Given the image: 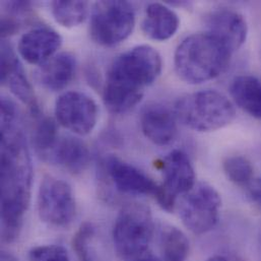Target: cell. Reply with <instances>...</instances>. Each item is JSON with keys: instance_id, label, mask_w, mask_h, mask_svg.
Wrapping results in <instances>:
<instances>
[{"instance_id": "10", "label": "cell", "mask_w": 261, "mask_h": 261, "mask_svg": "<svg viewBox=\"0 0 261 261\" xmlns=\"http://www.w3.org/2000/svg\"><path fill=\"white\" fill-rule=\"evenodd\" d=\"M55 116L62 127L84 136L94 130L99 118V108L87 94L71 91L62 94L57 99Z\"/></svg>"}, {"instance_id": "23", "label": "cell", "mask_w": 261, "mask_h": 261, "mask_svg": "<svg viewBox=\"0 0 261 261\" xmlns=\"http://www.w3.org/2000/svg\"><path fill=\"white\" fill-rule=\"evenodd\" d=\"M223 170L227 178L238 186L247 187L254 179L253 166L244 155H233L225 160Z\"/></svg>"}, {"instance_id": "14", "label": "cell", "mask_w": 261, "mask_h": 261, "mask_svg": "<svg viewBox=\"0 0 261 261\" xmlns=\"http://www.w3.org/2000/svg\"><path fill=\"white\" fill-rule=\"evenodd\" d=\"M61 44L62 38L56 31L47 27H38L20 38L18 52L30 64L42 65L55 55Z\"/></svg>"}, {"instance_id": "3", "label": "cell", "mask_w": 261, "mask_h": 261, "mask_svg": "<svg viewBox=\"0 0 261 261\" xmlns=\"http://www.w3.org/2000/svg\"><path fill=\"white\" fill-rule=\"evenodd\" d=\"M232 53L208 33L193 34L177 47L174 65L179 77L200 85L220 76L228 67Z\"/></svg>"}, {"instance_id": "8", "label": "cell", "mask_w": 261, "mask_h": 261, "mask_svg": "<svg viewBox=\"0 0 261 261\" xmlns=\"http://www.w3.org/2000/svg\"><path fill=\"white\" fill-rule=\"evenodd\" d=\"M40 219L53 228H66L75 218L76 202L71 186L62 179L43 178L37 199Z\"/></svg>"}, {"instance_id": "4", "label": "cell", "mask_w": 261, "mask_h": 261, "mask_svg": "<svg viewBox=\"0 0 261 261\" xmlns=\"http://www.w3.org/2000/svg\"><path fill=\"white\" fill-rule=\"evenodd\" d=\"M177 121L186 127L199 132L224 128L236 117L234 104L224 94L205 90L179 99L174 107Z\"/></svg>"}, {"instance_id": "29", "label": "cell", "mask_w": 261, "mask_h": 261, "mask_svg": "<svg viewBox=\"0 0 261 261\" xmlns=\"http://www.w3.org/2000/svg\"><path fill=\"white\" fill-rule=\"evenodd\" d=\"M1 261H18L16 260L15 257H13L11 254H8L6 252H2L1 253Z\"/></svg>"}, {"instance_id": "9", "label": "cell", "mask_w": 261, "mask_h": 261, "mask_svg": "<svg viewBox=\"0 0 261 261\" xmlns=\"http://www.w3.org/2000/svg\"><path fill=\"white\" fill-rule=\"evenodd\" d=\"M161 171L164 182L159 185L154 198L163 210L172 213L177 206L178 197L195 186V171L189 156L179 149L172 150L164 158Z\"/></svg>"}, {"instance_id": "22", "label": "cell", "mask_w": 261, "mask_h": 261, "mask_svg": "<svg viewBox=\"0 0 261 261\" xmlns=\"http://www.w3.org/2000/svg\"><path fill=\"white\" fill-rule=\"evenodd\" d=\"M51 8L56 22L68 29L81 24L88 14L86 1H53Z\"/></svg>"}, {"instance_id": "5", "label": "cell", "mask_w": 261, "mask_h": 261, "mask_svg": "<svg viewBox=\"0 0 261 261\" xmlns=\"http://www.w3.org/2000/svg\"><path fill=\"white\" fill-rule=\"evenodd\" d=\"M152 234L149 207L138 202L126 204L119 212L113 228V242L118 255L129 260L148 251Z\"/></svg>"}, {"instance_id": "26", "label": "cell", "mask_w": 261, "mask_h": 261, "mask_svg": "<svg viewBox=\"0 0 261 261\" xmlns=\"http://www.w3.org/2000/svg\"><path fill=\"white\" fill-rule=\"evenodd\" d=\"M21 27L19 15L6 12L1 17V37L3 40L9 36L16 34Z\"/></svg>"}, {"instance_id": "25", "label": "cell", "mask_w": 261, "mask_h": 261, "mask_svg": "<svg viewBox=\"0 0 261 261\" xmlns=\"http://www.w3.org/2000/svg\"><path fill=\"white\" fill-rule=\"evenodd\" d=\"M30 261H70L67 250L61 245L34 247L29 253Z\"/></svg>"}, {"instance_id": "6", "label": "cell", "mask_w": 261, "mask_h": 261, "mask_svg": "<svg viewBox=\"0 0 261 261\" xmlns=\"http://www.w3.org/2000/svg\"><path fill=\"white\" fill-rule=\"evenodd\" d=\"M135 25V11L127 1H100L91 15L90 34L99 45L112 47L126 40Z\"/></svg>"}, {"instance_id": "7", "label": "cell", "mask_w": 261, "mask_h": 261, "mask_svg": "<svg viewBox=\"0 0 261 261\" xmlns=\"http://www.w3.org/2000/svg\"><path fill=\"white\" fill-rule=\"evenodd\" d=\"M177 206L183 225L193 234L202 235L217 226L222 198L215 187L201 182L181 196Z\"/></svg>"}, {"instance_id": "13", "label": "cell", "mask_w": 261, "mask_h": 261, "mask_svg": "<svg viewBox=\"0 0 261 261\" xmlns=\"http://www.w3.org/2000/svg\"><path fill=\"white\" fill-rule=\"evenodd\" d=\"M106 172L118 191L132 195H155L156 184L145 173L115 155L105 161Z\"/></svg>"}, {"instance_id": "16", "label": "cell", "mask_w": 261, "mask_h": 261, "mask_svg": "<svg viewBox=\"0 0 261 261\" xmlns=\"http://www.w3.org/2000/svg\"><path fill=\"white\" fill-rule=\"evenodd\" d=\"M76 70L75 57L68 52L54 55L40 65L37 72L39 83L51 92L64 90L73 80Z\"/></svg>"}, {"instance_id": "17", "label": "cell", "mask_w": 261, "mask_h": 261, "mask_svg": "<svg viewBox=\"0 0 261 261\" xmlns=\"http://www.w3.org/2000/svg\"><path fill=\"white\" fill-rule=\"evenodd\" d=\"M180 20L169 6L163 3H150L145 10L142 31L150 39L166 41L178 31Z\"/></svg>"}, {"instance_id": "2", "label": "cell", "mask_w": 261, "mask_h": 261, "mask_svg": "<svg viewBox=\"0 0 261 261\" xmlns=\"http://www.w3.org/2000/svg\"><path fill=\"white\" fill-rule=\"evenodd\" d=\"M162 69V57L151 46L140 45L122 53L107 73L105 106L114 114L128 112L141 101L144 88L156 81Z\"/></svg>"}, {"instance_id": "27", "label": "cell", "mask_w": 261, "mask_h": 261, "mask_svg": "<svg viewBox=\"0 0 261 261\" xmlns=\"http://www.w3.org/2000/svg\"><path fill=\"white\" fill-rule=\"evenodd\" d=\"M247 193L250 199L261 206V178L253 179L247 186Z\"/></svg>"}, {"instance_id": "28", "label": "cell", "mask_w": 261, "mask_h": 261, "mask_svg": "<svg viewBox=\"0 0 261 261\" xmlns=\"http://www.w3.org/2000/svg\"><path fill=\"white\" fill-rule=\"evenodd\" d=\"M128 261H162L159 257H156L155 255H153L152 253L146 251L134 258H131Z\"/></svg>"}, {"instance_id": "12", "label": "cell", "mask_w": 261, "mask_h": 261, "mask_svg": "<svg viewBox=\"0 0 261 261\" xmlns=\"http://www.w3.org/2000/svg\"><path fill=\"white\" fill-rule=\"evenodd\" d=\"M206 33L219 40L231 53L240 49L246 42L248 25L238 11L229 8L213 10L205 17Z\"/></svg>"}, {"instance_id": "31", "label": "cell", "mask_w": 261, "mask_h": 261, "mask_svg": "<svg viewBox=\"0 0 261 261\" xmlns=\"http://www.w3.org/2000/svg\"><path fill=\"white\" fill-rule=\"evenodd\" d=\"M260 241H261V234H260Z\"/></svg>"}, {"instance_id": "21", "label": "cell", "mask_w": 261, "mask_h": 261, "mask_svg": "<svg viewBox=\"0 0 261 261\" xmlns=\"http://www.w3.org/2000/svg\"><path fill=\"white\" fill-rule=\"evenodd\" d=\"M161 245L164 261H186L189 255L190 243L187 236L176 227L163 229Z\"/></svg>"}, {"instance_id": "19", "label": "cell", "mask_w": 261, "mask_h": 261, "mask_svg": "<svg viewBox=\"0 0 261 261\" xmlns=\"http://www.w3.org/2000/svg\"><path fill=\"white\" fill-rule=\"evenodd\" d=\"M234 102L244 112L261 120V81L252 75L237 76L231 84Z\"/></svg>"}, {"instance_id": "11", "label": "cell", "mask_w": 261, "mask_h": 261, "mask_svg": "<svg viewBox=\"0 0 261 261\" xmlns=\"http://www.w3.org/2000/svg\"><path fill=\"white\" fill-rule=\"evenodd\" d=\"M1 84L29 107L33 116L41 113L24 69L11 45L5 40L1 43Z\"/></svg>"}, {"instance_id": "20", "label": "cell", "mask_w": 261, "mask_h": 261, "mask_svg": "<svg viewBox=\"0 0 261 261\" xmlns=\"http://www.w3.org/2000/svg\"><path fill=\"white\" fill-rule=\"evenodd\" d=\"M34 117L36 118L32 134L34 148L41 158L48 160L59 140L56 122L48 116H42L41 113Z\"/></svg>"}, {"instance_id": "1", "label": "cell", "mask_w": 261, "mask_h": 261, "mask_svg": "<svg viewBox=\"0 0 261 261\" xmlns=\"http://www.w3.org/2000/svg\"><path fill=\"white\" fill-rule=\"evenodd\" d=\"M1 238L14 242L21 231L32 192L33 165L20 114L15 104L1 99Z\"/></svg>"}, {"instance_id": "18", "label": "cell", "mask_w": 261, "mask_h": 261, "mask_svg": "<svg viewBox=\"0 0 261 261\" xmlns=\"http://www.w3.org/2000/svg\"><path fill=\"white\" fill-rule=\"evenodd\" d=\"M48 161H51L72 174L84 172L91 161V152L81 139L72 136L59 138Z\"/></svg>"}, {"instance_id": "15", "label": "cell", "mask_w": 261, "mask_h": 261, "mask_svg": "<svg viewBox=\"0 0 261 261\" xmlns=\"http://www.w3.org/2000/svg\"><path fill=\"white\" fill-rule=\"evenodd\" d=\"M140 126L144 136L160 146L171 144L178 133L175 114L160 105L144 109L140 117Z\"/></svg>"}, {"instance_id": "30", "label": "cell", "mask_w": 261, "mask_h": 261, "mask_svg": "<svg viewBox=\"0 0 261 261\" xmlns=\"http://www.w3.org/2000/svg\"><path fill=\"white\" fill-rule=\"evenodd\" d=\"M207 261H229V259L222 255H216V256H213L210 259H207Z\"/></svg>"}, {"instance_id": "24", "label": "cell", "mask_w": 261, "mask_h": 261, "mask_svg": "<svg viewBox=\"0 0 261 261\" xmlns=\"http://www.w3.org/2000/svg\"><path fill=\"white\" fill-rule=\"evenodd\" d=\"M95 235V228L91 223H84L72 239V247L79 261H94L90 251V243Z\"/></svg>"}]
</instances>
